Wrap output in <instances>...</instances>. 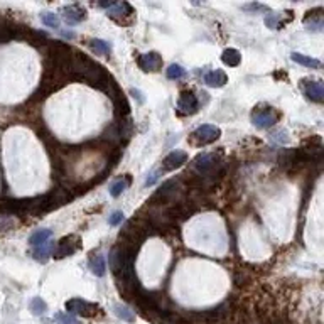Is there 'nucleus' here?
Masks as SVG:
<instances>
[{
    "mask_svg": "<svg viewBox=\"0 0 324 324\" xmlns=\"http://www.w3.org/2000/svg\"><path fill=\"white\" fill-rule=\"evenodd\" d=\"M186 162H188V154H186L184 150H174V152H171L162 161L161 171L159 172H169V171L179 169V167L184 166Z\"/></svg>",
    "mask_w": 324,
    "mask_h": 324,
    "instance_id": "obj_10",
    "label": "nucleus"
},
{
    "mask_svg": "<svg viewBox=\"0 0 324 324\" xmlns=\"http://www.w3.org/2000/svg\"><path fill=\"white\" fill-rule=\"evenodd\" d=\"M90 267H91V272L98 277H103L105 272H106V264H105V257L101 255H96L93 257L91 262H90Z\"/></svg>",
    "mask_w": 324,
    "mask_h": 324,
    "instance_id": "obj_20",
    "label": "nucleus"
},
{
    "mask_svg": "<svg viewBox=\"0 0 324 324\" xmlns=\"http://www.w3.org/2000/svg\"><path fill=\"white\" fill-rule=\"evenodd\" d=\"M221 59L226 66H238L240 61H242V54H240L238 49H233V47H228V49L223 51L221 54Z\"/></svg>",
    "mask_w": 324,
    "mask_h": 324,
    "instance_id": "obj_17",
    "label": "nucleus"
},
{
    "mask_svg": "<svg viewBox=\"0 0 324 324\" xmlns=\"http://www.w3.org/2000/svg\"><path fill=\"white\" fill-rule=\"evenodd\" d=\"M123 220H125V215H123L122 211H115V213H112V215L108 216V223L112 225V226L120 225Z\"/></svg>",
    "mask_w": 324,
    "mask_h": 324,
    "instance_id": "obj_28",
    "label": "nucleus"
},
{
    "mask_svg": "<svg viewBox=\"0 0 324 324\" xmlns=\"http://www.w3.org/2000/svg\"><path fill=\"white\" fill-rule=\"evenodd\" d=\"M176 196H177V181L174 179L166 181V183L154 193L149 205L150 206H166V205H169V203H174Z\"/></svg>",
    "mask_w": 324,
    "mask_h": 324,
    "instance_id": "obj_4",
    "label": "nucleus"
},
{
    "mask_svg": "<svg viewBox=\"0 0 324 324\" xmlns=\"http://www.w3.org/2000/svg\"><path fill=\"white\" fill-rule=\"evenodd\" d=\"M54 321L56 324H81L74 316H71L68 313H57L54 314Z\"/></svg>",
    "mask_w": 324,
    "mask_h": 324,
    "instance_id": "obj_26",
    "label": "nucleus"
},
{
    "mask_svg": "<svg viewBox=\"0 0 324 324\" xmlns=\"http://www.w3.org/2000/svg\"><path fill=\"white\" fill-rule=\"evenodd\" d=\"M41 20L47 27H52V29H59V17L52 12H42L41 14Z\"/></svg>",
    "mask_w": 324,
    "mask_h": 324,
    "instance_id": "obj_24",
    "label": "nucleus"
},
{
    "mask_svg": "<svg viewBox=\"0 0 324 324\" xmlns=\"http://www.w3.org/2000/svg\"><path fill=\"white\" fill-rule=\"evenodd\" d=\"M52 247H54V245H52L51 242H46V243H42V245L35 247L34 248V259L37 260V262H42V264H44V262H47Z\"/></svg>",
    "mask_w": 324,
    "mask_h": 324,
    "instance_id": "obj_18",
    "label": "nucleus"
},
{
    "mask_svg": "<svg viewBox=\"0 0 324 324\" xmlns=\"http://www.w3.org/2000/svg\"><path fill=\"white\" fill-rule=\"evenodd\" d=\"M228 78L221 69H215V71H208L205 74V83L211 88H221L226 85Z\"/></svg>",
    "mask_w": 324,
    "mask_h": 324,
    "instance_id": "obj_14",
    "label": "nucleus"
},
{
    "mask_svg": "<svg viewBox=\"0 0 324 324\" xmlns=\"http://www.w3.org/2000/svg\"><path fill=\"white\" fill-rule=\"evenodd\" d=\"M61 14H63V19L68 22L69 25L73 24H79L86 19V8L79 3H71V5H66L61 8Z\"/></svg>",
    "mask_w": 324,
    "mask_h": 324,
    "instance_id": "obj_8",
    "label": "nucleus"
},
{
    "mask_svg": "<svg viewBox=\"0 0 324 324\" xmlns=\"http://www.w3.org/2000/svg\"><path fill=\"white\" fill-rule=\"evenodd\" d=\"M100 7H105L106 8V14H108L112 19H123V17H130L134 14V8H132L130 3L127 2H108V3H100Z\"/></svg>",
    "mask_w": 324,
    "mask_h": 324,
    "instance_id": "obj_9",
    "label": "nucleus"
},
{
    "mask_svg": "<svg viewBox=\"0 0 324 324\" xmlns=\"http://www.w3.org/2000/svg\"><path fill=\"white\" fill-rule=\"evenodd\" d=\"M139 66L147 73H154V71H159L162 66V57L159 52H145V54L139 56Z\"/></svg>",
    "mask_w": 324,
    "mask_h": 324,
    "instance_id": "obj_12",
    "label": "nucleus"
},
{
    "mask_svg": "<svg viewBox=\"0 0 324 324\" xmlns=\"http://www.w3.org/2000/svg\"><path fill=\"white\" fill-rule=\"evenodd\" d=\"M167 78L169 79H181V78H184V74H186V71L183 66H179V64H171L169 68H167Z\"/></svg>",
    "mask_w": 324,
    "mask_h": 324,
    "instance_id": "obj_25",
    "label": "nucleus"
},
{
    "mask_svg": "<svg viewBox=\"0 0 324 324\" xmlns=\"http://www.w3.org/2000/svg\"><path fill=\"white\" fill-rule=\"evenodd\" d=\"M90 47L95 52H98V54H103L106 56L112 49V46H110L106 41H101V39H90Z\"/></svg>",
    "mask_w": 324,
    "mask_h": 324,
    "instance_id": "obj_22",
    "label": "nucleus"
},
{
    "mask_svg": "<svg viewBox=\"0 0 324 324\" xmlns=\"http://www.w3.org/2000/svg\"><path fill=\"white\" fill-rule=\"evenodd\" d=\"M292 61L296 63L306 66V68H311V69H319L321 68V61L316 59V57H309L306 54H301V52H292Z\"/></svg>",
    "mask_w": 324,
    "mask_h": 324,
    "instance_id": "obj_15",
    "label": "nucleus"
},
{
    "mask_svg": "<svg viewBox=\"0 0 324 324\" xmlns=\"http://www.w3.org/2000/svg\"><path fill=\"white\" fill-rule=\"evenodd\" d=\"M220 135H221V130L216 125H201L191 134V142L196 145H206L218 140Z\"/></svg>",
    "mask_w": 324,
    "mask_h": 324,
    "instance_id": "obj_5",
    "label": "nucleus"
},
{
    "mask_svg": "<svg viewBox=\"0 0 324 324\" xmlns=\"http://www.w3.org/2000/svg\"><path fill=\"white\" fill-rule=\"evenodd\" d=\"M12 228H14V221H12L10 218L2 216V218H0V233H5V232H8V230H12Z\"/></svg>",
    "mask_w": 324,
    "mask_h": 324,
    "instance_id": "obj_29",
    "label": "nucleus"
},
{
    "mask_svg": "<svg viewBox=\"0 0 324 324\" xmlns=\"http://www.w3.org/2000/svg\"><path fill=\"white\" fill-rule=\"evenodd\" d=\"M193 169L196 171V176L201 177L210 186L221 176V161L216 154H199L193 161Z\"/></svg>",
    "mask_w": 324,
    "mask_h": 324,
    "instance_id": "obj_1",
    "label": "nucleus"
},
{
    "mask_svg": "<svg viewBox=\"0 0 324 324\" xmlns=\"http://www.w3.org/2000/svg\"><path fill=\"white\" fill-rule=\"evenodd\" d=\"M274 139L279 140V142H287L289 140V137H287L286 130H279V132H274Z\"/></svg>",
    "mask_w": 324,
    "mask_h": 324,
    "instance_id": "obj_30",
    "label": "nucleus"
},
{
    "mask_svg": "<svg viewBox=\"0 0 324 324\" xmlns=\"http://www.w3.org/2000/svg\"><path fill=\"white\" fill-rule=\"evenodd\" d=\"M113 311L115 314L122 319V321H127V323H134L135 321V314L134 311H130L127 306H122V304H115L113 306Z\"/></svg>",
    "mask_w": 324,
    "mask_h": 324,
    "instance_id": "obj_21",
    "label": "nucleus"
},
{
    "mask_svg": "<svg viewBox=\"0 0 324 324\" xmlns=\"http://www.w3.org/2000/svg\"><path fill=\"white\" fill-rule=\"evenodd\" d=\"M304 25L311 30H318L321 32L324 25V17H323V8L318 7L314 10H309L304 17Z\"/></svg>",
    "mask_w": 324,
    "mask_h": 324,
    "instance_id": "obj_13",
    "label": "nucleus"
},
{
    "mask_svg": "<svg viewBox=\"0 0 324 324\" xmlns=\"http://www.w3.org/2000/svg\"><path fill=\"white\" fill-rule=\"evenodd\" d=\"M130 183H132V177H130V174H125L123 177H120L118 181H115V183L112 184V188H110V194H112L113 198H118L120 194L125 191L128 186H130Z\"/></svg>",
    "mask_w": 324,
    "mask_h": 324,
    "instance_id": "obj_16",
    "label": "nucleus"
},
{
    "mask_svg": "<svg viewBox=\"0 0 324 324\" xmlns=\"http://www.w3.org/2000/svg\"><path fill=\"white\" fill-rule=\"evenodd\" d=\"M177 108H179V112L184 113V115L196 113L198 108H199L198 96L194 95L193 91H183L179 96V101H177Z\"/></svg>",
    "mask_w": 324,
    "mask_h": 324,
    "instance_id": "obj_11",
    "label": "nucleus"
},
{
    "mask_svg": "<svg viewBox=\"0 0 324 324\" xmlns=\"http://www.w3.org/2000/svg\"><path fill=\"white\" fill-rule=\"evenodd\" d=\"M51 235H52L51 230H39V232H35V233L30 235L29 243H30V245H32L34 248H35V247L42 245V243H46L47 240L51 238Z\"/></svg>",
    "mask_w": 324,
    "mask_h": 324,
    "instance_id": "obj_19",
    "label": "nucleus"
},
{
    "mask_svg": "<svg viewBox=\"0 0 324 324\" xmlns=\"http://www.w3.org/2000/svg\"><path fill=\"white\" fill-rule=\"evenodd\" d=\"M81 248V238L78 235H68V237L61 238L59 242L56 243V247H52V252L51 255L54 259L61 260V259H66V257H71L73 254Z\"/></svg>",
    "mask_w": 324,
    "mask_h": 324,
    "instance_id": "obj_3",
    "label": "nucleus"
},
{
    "mask_svg": "<svg viewBox=\"0 0 324 324\" xmlns=\"http://www.w3.org/2000/svg\"><path fill=\"white\" fill-rule=\"evenodd\" d=\"M279 120H281V112L269 105H259L252 112V122L257 128H270Z\"/></svg>",
    "mask_w": 324,
    "mask_h": 324,
    "instance_id": "obj_2",
    "label": "nucleus"
},
{
    "mask_svg": "<svg viewBox=\"0 0 324 324\" xmlns=\"http://www.w3.org/2000/svg\"><path fill=\"white\" fill-rule=\"evenodd\" d=\"M130 93H132V95L135 96L137 100H139V103H144V96H142V93H140L139 90H132Z\"/></svg>",
    "mask_w": 324,
    "mask_h": 324,
    "instance_id": "obj_32",
    "label": "nucleus"
},
{
    "mask_svg": "<svg viewBox=\"0 0 324 324\" xmlns=\"http://www.w3.org/2000/svg\"><path fill=\"white\" fill-rule=\"evenodd\" d=\"M303 91L314 103H323L324 101V86L323 81H319V79H304Z\"/></svg>",
    "mask_w": 324,
    "mask_h": 324,
    "instance_id": "obj_7",
    "label": "nucleus"
},
{
    "mask_svg": "<svg viewBox=\"0 0 324 324\" xmlns=\"http://www.w3.org/2000/svg\"><path fill=\"white\" fill-rule=\"evenodd\" d=\"M243 8L245 10H269V7L262 5V3H250V5H245Z\"/></svg>",
    "mask_w": 324,
    "mask_h": 324,
    "instance_id": "obj_31",
    "label": "nucleus"
},
{
    "mask_svg": "<svg viewBox=\"0 0 324 324\" xmlns=\"http://www.w3.org/2000/svg\"><path fill=\"white\" fill-rule=\"evenodd\" d=\"M30 311H32V314H35V316H42L47 311V304L44 303L41 297H34V299L30 301Z\"/></svg>",
    "mask_w": 324,
    "mask_h": 324,
    "instance_id": "obj_23",
    "label": "nucleus"
},
{
    "mask_svg": "<svg viewBox=\"0 0 324 324\" xmlns=\"http://www.w3.org/2000/svg\"><path fill=\"white\" fill-rule=\"evenodd\" d=\"M250 282V277L247 275V270H237L235 272V284L237 286H247Z\"/></svg>",
    "mask_w": 324,
    "mask_h": 324,
    "instance_id": "obj_27",
    "label": "nucleus"
},
{
    "mask_svg": "<svg viewBox=\"0 0 324 324\" xmlns=\"http://www.w3.org/2000/svg\"><path fill=\"white\" fill-rule=\"evenodd\" d=\"M66 311H68V314H78L81 318H93L100 311V308L98 304L88 303V301L83 299H69L66 303Z\"/></svg>",
    "mask_w": 324,
    "mask_h": 324,
    "instance_id": "obj_6",
    "label": "nucleus"
}]
</instances>
